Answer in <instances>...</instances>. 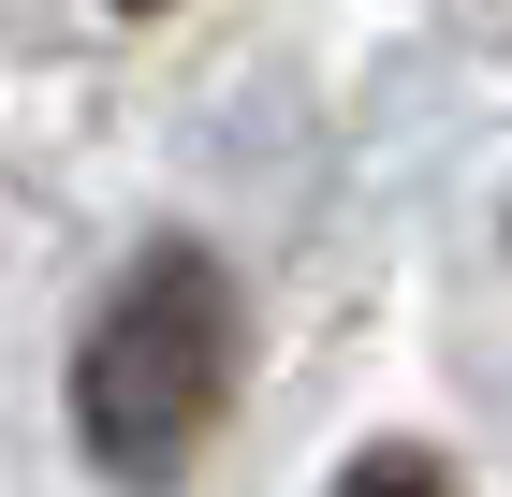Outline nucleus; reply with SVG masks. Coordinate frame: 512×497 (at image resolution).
<instances>
[{"label": "nucleus", "mask_w": 512, "mask_h": 497, "mask_svg": "<svg viewBox=\"0 0 512 497\" xmlns=\"http://www.w3.org/2000/svg\"><path fill=\"white\" fill-rule=\"evenodd\" d=\"M235 366H249V307L235 278H220V249H191V234H161L147 264L103 293V322H88L74 351V439L103 483H191V454L220 439V410H235Z\"/></svg>", "instance_id": "obj_1"}, {"label": "nucleus", "mask_w": 512, "mask_h": 497, "mask_svg": "<svg viewBox=\"0 0 512 497\" xmlns=\"http://www.w3.org/2000/svg\"><path fill=\"white\" fill-rule=\"evenodd\" d=\"M337 497H454V468H439L425 439H381V454H352V468H337Z\"/></svg>", "instance_id": "obj_2"}]
</instances>
